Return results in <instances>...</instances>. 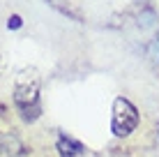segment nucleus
Wrapping results in <instances>:
<instances>
[{
	"instance_id": "nucleus-1",
	"label": "nucleus",
	"mask_w": 159,
	"mask_h": 157,
	"mask_svg": "<svg viewBox=\"0 0 159 157\" xmlns=\"http://www.w3.org/2000/svg\"><path fill=\"white\" fill-rule=\"evenodd\" d=\"M14 106L25 122H35L42 116L39 79L35 72H21L14 83Z\"/></svg>"
},
{
	"instance_id": "nucleus-2",
	"label": "nucleus",
	"mask_w": 159,
	"mask_h": 157,
	"mask_svg": "<svg viewBox=\"0 0 159 157\" xmlns=\"http://www.w3.org/2000/svg\"><path fill=\"white\" fill-rule=\"evenodd\" d=\"M141 122L139 109L127 99V97H116L113 102V116H111V132L116 136H129L131 132H136Z\"/></svg>"
},
{
	"instance_id": "nucleus-3",
	"label": "nucleus",
	"mask_w": 159,
	"mask_h": 157,
	"mask_svg": "<svg viewBox=\"0 0 159 157\" xmlns=\"http://www.w3.org/2000/svg\"><path fill=\"white\" fill-rule=\"evenodd\" d=\"M0 157H28V150L16 134L0 132Z\"/></svg>"
},
{
	"instance_id": "nucleus-4",
	"label": "nucleus",
	"mask_w": 159,
	"mask_h": 157,
	"mask_svg": "<svg viewBox=\"0 0 159 157\" xmlns=\"http://www.w3.org/2000/svg\"><path fill=\"white\" fill-rule=\"evenodd\" d=\"M56 150L60 157H83L85 145L81 141H76L74 136H69V134H60L56 141Z\"/></svg>"
},
{
	"instance_id": "nucleus-5",
	"label": "nucleus",
	"mask_w": 159,
	"mask_h": 157,
	"mask_svg": "<svg viewBox=\"0 0 159 157\" xmlns=\"http://www.w3.org/2000/svg\"><path fill=\"white\" fill-rule=\"evenodd\" d=\"M21 25H23V21H21L19 14H12V16H9V21H7V28H9V30H19Z\"/></svg>"
},
{
	"instance_id": "nucleus-6",
	"label": "nucleus",
	"mask_w": 159,
	"mask_h": 157,
	"mask_svg": "<svg viewBox=\"0 0 159 157\" xmlns=\"http://www.w3.org/2000/svg\"><path fill=\"white\" fill-rule=\"evenodd\" d=\"M0 65H2V58H0Z\"/></svg>"
}]
</instances>
